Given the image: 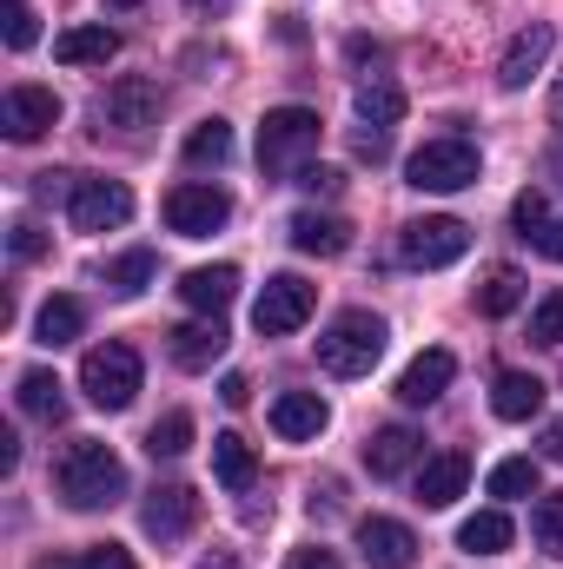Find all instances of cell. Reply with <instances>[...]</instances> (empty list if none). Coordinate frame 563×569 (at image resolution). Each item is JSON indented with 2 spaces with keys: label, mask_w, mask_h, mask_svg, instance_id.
<instances>
[{
  "label": "cell",
  "mask_w": 563,
  "mask_h": 569,
  "mask_svg": "<svg viewBox=\"0 0 563 569\" xmlns=\"http://www.w3.org/2000/svg\"><path fill=\"white\" fill-rule=\"evenodd\" d=\"M53 483H60V497H67L73 510H113V503L127 497V463H120L113 443L73 437V443L60 450V463H53Z\"/></svg>",
  "instance_id": "cell-1"
},
{
  "label": "cell",
  "mask_w": 563,
  "mask_h": 569,
  "mask_svg": "<svg viewBox=\"0 0 563 569\" xmlns=\"http://www.w3.org/2000/svg\"><path fill=\"white\" fill-rule=\"evenodd\" d=\"M378 358H385V318H372V311H338L318 331V365L332 378H365Z\"/></svg>",
  "instance_id": "cell-2"
},
{
  "label": "cell",
  "mask_w": 563,
  "mask_h": 569,
  "mask_svg": "<svg viewBox=\"0 0 563 569\" xmlns=\"http://www.w3.org/2000/svg\"><path fill=\"white\" fill-rule=\"evenodd\" d=\"M80 391L100 405V411H127L140 398V351L134 345H93L87 365H80Z\"/></svg>",
  "instance_id": "cell-3"
},
{
  "label": "cell",
  "mask_w": 563,
  "mask_h": 569,
  "mask_svg": "<svg viewBox=\"0 0 563 569\" xmlns=\"http://www.w3.org/2000/svg\"><path fill=\"white\" fill-rule=\"evenodd\" d=\"M318 113L312 107H279V113H266V127H259V166L266 172H298L312 152H318Z\"/></svg>",
  "instance_id": "cell-4"
},
{
  "label": "cell",
  "mask_w": 563,
  "mask_h": 569,
  "mask_svg": "<svg viewBox=\"0 0 563 569\" xmlns=\"http://www.w3.org/2000/svg\"><path fill=\"white\" fill-rule=\"evenodd\" d=\"M477 146L471 140H424L418 152H412V186L418 192H464V186H477Z\"/></svg>",
  "instance_id": "cell-5"
},
{
  "label": "cell",
  "mask_w": 563,
  "mask_h": 569,
  "mask_svg": "<svg viewBox=\"0 0 563 569\" xmlns=\"http://www.w3.org/2000/svg\"><path fill=\"white\" fill-rule=\"evenodd\" d=\"M471 252V226L464 219H412L398 232V259L418 266V272H437V266H457Z\"/></svg>",
  "instance_id": "cell-6"
},
{
  "label": "cell",
  "mask_w": 563,
  "mask_h": 569,
  "mask_svg": "<svg viewBox=\"0 0 563 569\" xmlns=\"http://www.w3.org/2000/svg\"><path fill=\"white\" fill-rule=\"evenodd\" d=\"M166 226L179 232V239H213L226 219H233V199L219 192V186H199V179H186V186H172L166 192Z\"/></svg>",
  "instance_id": "cell-7"
},
{
  "label": "cell",
  "mask_w": 563,
  "mask_h": 569,
  "mask_svg": "<svg viewBox=\"0 0 563 569\" xmlns=\"http://www.w3.org/2000/svg\"><path fill=\"white\" fill-rule=\"evenodd\" d=\"M312 305H318V284H305L298 272H279V279H266V291H259L253 325H259L266 338H285V331H298V325L312 318Z\"/></svg>",
  "instance_id": "cell-8"
},
{
  "label": "cell",
  "mask_w": 563,
  "mask_h": 569,
  "mask_svg": "<svg viewBox=\"0 0 563 569\" xmlns=\"http://www.w3.org/2000/svg\"><path fill=\"white\" fill-rule=\"evenodd\" d=\"M67 219H73V232H113L134 219V192L120 179H80L67 199Z\"/></svg>",
  "instance_id": "cell-9"
},
{
  "label": "cell",
  "mask_w": 563,
  "mask_h": 569,
  "mask_svg": "<svg viewBox=\"0 0 563 569\" xmlns=\"http://www.w3.org/2000/svg\"><path fill=\"white\" fill-rule=\"evenodd\" d=\"M0 127H7V140L27 146L40 140L47 127H60V100H53V87H7V100H0Z\"/></svg>",
  "instance_id": "cell-10"
},
{
  "label": "cell",
  "mask_w": 563,
  "mask_h": 569,
  "mask_svg": "<svg viewBox=\"0 0 563 569\" xmlns=\"http://www.w3.org/2000/svg\"><path fill=\"white\" fill-rule=\"evenodd\" d=\"M100 120H107V127H120V133H146V127L159 120V80H146V73L113 80V87H107V100H100Z\"/></svg>",
  "instance_id": "cell-11"
},
{
  "label": "cell",
  "mask_w": 563,
  "mask_h": 569,
  "mask_svg": "<svg viewBox=\"0 0 563 569\" xmlns=\"http://www.w3.org/2000/svg\"><path fill=\"white\" fill-rule=\"evenodd\" d=\"M192 523H199V497H192L186 483H159V490L146 497V510H140V530L152 537V543H179Z\"/></svg>",
  "instance_id": "cell-12"
},
{
  "label": "cell",
  "mask_w": 563,
  "mask_h": 569,
  "mask_svg": "<svg viewBox=\"0 0 563 569\" xmlns=\"http://www.w3.org/2000/svg\"><path fill=\"white\" fill-rule=\"evenodd\" d=\"M358 557L372 569H412L418 563V537L398 517H365L358 523Z\"/></svg>",
  "instance_id": "cell-13"
},
{
  "label": "cell",
  "mask_w": 563,
  "mask_h": 569,
  "mask_svg": "<svg viewBox=\"0 0 563 569\" xmlns=\"http://www.w3.org/2000/svg\"><path fill=\"white\" fill-rule=\"evenodd\" d=\"M551 47H557V33L544 27V20H531L511 47H504V60H497V87L504 93H517V87H531V73H544V60H551Z\"/></svg>",
  "instance_id": "cell-14"
},
{
  "label": "cell",
  "mask_w": 563,
  "mask_h": 569,
  "mask_svg": "<svg viewBox=\"0 0 563 569\" xmlns=\"http://www.w3.org/2000/svg\"><path fill=\"white\" fill-rule=\"evenodd\" d=\"M226 345H233V338H226V325H219V318L179 325V331L166 338V351H172V365H179V371H213V365L226 358Z\"/></svg>",
  "instance_id": "cell-15"
},
{
  "label": "cell",
  "mask_w": 563,
  "mask_h": 569,
  "mask_svg": "<svg viewBox=\"0 0 563 569\" xmlns=\"http://www.w3.org/2000/svg\"><path fill=\"white\" fill-rule=\"evenodd\" d=\"M451 378H457V358H451V351H418V358L405 365V378H398V398H405L412 411H424V405L444 398Z\"/></svg>",
  "instance_id": "cell-16"
},
{
  "label": "cell",
  "mask_w": 563,
  "mask_h": 569,
  "mask_svg": "<svg viewBox=\"0 0 563 569\" xmlns=\"http://www.w3.org/2000/svg\"><path fill=\"white\" fill-rule=\"evenodd\" d=\"M464 483H471V457L464 450H444V457H431L418 470V503L424 510H451L464 497Z\"/></svg>",
  "instance_id": "cell-17"
},
{
  "label": "cell",
  "mask_w": 563,
  "mask_h": 569,
  "mask_svg": "<svg viewBox=\"0 0 563 569\" xmlns=\"http://www.w3.org/2000/svg\"><path fill=\"white\" fill-rule=\"evenodd\" d=\"M120 53V33L107 27V20H93V27H67L60 40H53V60L60 67H107Z\"/></svg>",
  "instance_id": "cell-18"
},
{
  "label": "cell",
  "mask_w": 563,
  "mask_h": 569,
  "mask_svg": "<svg viewBox=\"0 0 563 569\" xmlns=\"http://www.w3.org/2000/svg\"><path fill=\"white\" fill-rule=\"evenodd\" d=\"M418 457H424V437L405 430V425H385L372 443H365V470H372V477H405Z\"/></svg>",
  "instance_id": "cell-19"
},
{
  "label": "cell",
  "mask_w": 563,
  "mask_h": 569,
  "mask_svg": "<svg viewBox=\"0 0 563 569\" xmlns=\"http://www.w3.org/2000/svg\"><path fill=\"white\" fill-rule=\"evenodd\" d=\"M325 425H332V411H325L318 391H285V398H273V430H279L285 443H305V437H318Z\"/></svg>",
  "instance_id": "cell-20"
},
{
  "label": "cell",
  "mask_w": 563,
  "mask_h": 569,
  "mask_svg": "<svg viewBox=\"0 0 563 569\" xmlns=\"http://www.w3.org/2000/svg\"><path fill=\"white\" fill-rule=\"evenodd\" d=\"M179 298H186L192 311L219 318V311L239 298V266H199V272H186V279H179Z\"/></svg>",
  "instance_id": "cell-21"
},
{
  "label": "cell",
  "mask_w": 563,
  "mask_h": 569,
  "mask_svg": "<svg viewBox=\"0 0 563 569\" xmlns=\"http://www.w3.org/2000/svg\"><path fill=\"white\" fill-rule=\"evenodd\" d=\"M292 246L298 252H312V259H338L345 246H352V226L345 219H332V212H292Z\"/></svg>",
  "instance_id": "cell-22"
},
{
  "label": "cell",
  "mask_w": 563,
  "mask_h": 569,
  "mask_svg": "<svg viewBox=\"0 0 563 569\" xmlns=\"http://www.w3.org/2000/svg\"><path fill=\"white\" fill-rule=\"evenodd\" d=\"M352 107H358V120H365V127L392 133V127L405 120V87H398V80H385V73H372V80H358Z\"/></svg>",
  "instance_id": "cell-23"
},
{
  "label": "cell",
  "mask_w": 563,
  "mask_h": 569,
  "mask_svg": "<svg viewBox=\"0 0 563 569\" xmlns=\"http://www.w3.org/2000/svg\"><path fill=\"white\" fill-rule=\"evenodd\" d=\"M491 411H497L504 425H524V418H537V411H544V378H531V371H497Z\"/></svg>",
  "instance_id": "cell-24"
},
{
  "label": "cell",
  "mask_w": 563,
  "mask_h": 569,
  "mask_svg": "<svg viewBox=\"0 0 563 569\" xmlns=\"http://www.w3.org/2000/svg\"><path fill=\"white\" fill-rule=\"evenodd\" d=\"M511 537H517V530H511V517H504V510H477V517H464V523H457V550H464V557H504V550H511Z\"/></svg>",
  "instance_id": "cell-25"
},
{
  "label": "cell",
  "mask_w": 563,
  "mask_h": 569,
  "mask_svg": "<svg viewBox=\"0 0 563 569\" xmlns=\"http://www.w3.org/2000/svg\"><path fill=\"white\" fill-rule=\"evenodd\" d=\"M13 398H20V411L40 418V425H60V418H67V385H60L53 371H27Z\"/></svg>",
  "instance_id": "cell-26"
},
{
  "label": "cell",
  "mask_w": 563,
  "mask_h": 569,
  "mask_svg": "<svg viewBox=\"0 0 563 569\" xmlns=\"http://www.w3.org/2000/svg\"><path fill=\"white\" fill-rule=\"evenodd\" d=\"M517 305H524V272L517 266H491L484 284H477V311L484 318H511Z\"/></svg>",
  "instance_id": "cell-27"
},
{
  "label": "cell",
  "mask_w": 563,
  "mask_h": 569,
  "mask_svg": "<svg viewBox=\"0 0 563 569\" xmlns=\"http://www.w3.org/2000/svg\"><path fill=\"white\" fill-rule=\"evenodd\" d=\"M213 470H219V483H226V490H246V483H253V470H259V457H253V443H246V437H233V430H226V437H213Z\"/></svg>",
  "instance_id": "cell-28"
},
{
  "label": "cell",
  "mask_w": 563,
  "mask_h": 569,
  "mask_svg": "<svg viewBox=\"0 0 563 569\" xmlns=\"http://www.w3.org/2000/svg\"><path fill=\"white\" fill-rule=\"evenodd\" d=\"M80 325H87L80 298H47V305H40V318H33L40 345H73V338H80Z\"/></svg>",
  "instance_id": "cell-29"
},
{
  "label": "cell",
  "mask_w": 563,
  "mask_h": 569,
  "mask_svg": "<svg viewBox=\"0 0 563 569\" xmlns=\"http://www.w3.org/2000/svg\"><path fill=\"white\" fill-rule=\"evenodd\" d=\"M233 159V127L226 120H199L186 133V166H226Z\"/></svg>",
  "instance_id": "cell-30"
},
{
  "label": "cell",
  "mask_w": 563,
  "mask_h": 569,
  "mask_svg": "<svg viewBox=\"0 0 563 569\" xmlns=\"http://www.w3.org/2000/svg\"><path fill=\"white\" fill-rule=\"evenodd\" d=\"M511 226H517V239H531V246H537V239L551 232V199H544L537 186H531V192H517V199H511Z\"/></svg>",
  "instance_id": "cell-31"
},
{
  "label": "cell",
  "mask_w": 563,
  "mask_h": 569,
  "mask_svg": "<svg viewBox=\"0 0 563 569\" xmlns=\"http://www.w3.org/2000/svg\"><path fill=\"white\" fill-rule=\"evenodd\" d=\"M491 497H537V457H504L491 470Z\"/></svg>",
  "instance_id": "cell-32"
},
{
  "label": "cell",
  "mask_w": 563,
  "mask_h": 569,
  "mask_svg": "<svg viewBox=\"0 0 563 569\" xmlns=\"http://www.w3.org/2000/svg\"><path fill=\"white\" fill-rule=\"evenodd\" d=\"M146 450H152V457H186V450H192V418H186V411H166L159 425L146 430Z\"/></svg>",
  "instance_id": "cell-33"
},
{
  "label": "cell",
  "mask_w": 563,
  "mask_h": 569,
  "mask_svg": "<svg viewBox=\"0 0 563 569\" xmlns=\"http://www.w3.org/2000/svg\"><path fill=\"white\" fill-rule=\"evenodd\" d=\"M531 537H537V550H557L563 557V497H537V510H531Z\"/></svg>",
  "instance_id": "cell-34"
},
{
  "label": "cell",
  "mask_w": 563,
  "mask_h": 569,
  "mask_svg": "<svg viewBox=\"0 0 563 569\" xmlns=\"http://www.w3.org/2000/svg\"><path fill=\"white\" fill-rule=\"evenodd\" d=\"M107 284L127 291V298L146 291V284H152V252H127V259H113V266H107Z\"/></svg>",
  "instance_id": "cell-35"
},
{
  "label": "cell",
  "mask_w": 563,
  "mask_h": 569,
  "mask_svg": "<svg viewBox=\"0 0 563 569\" xmlns=\"http://www.w3.org/2000/svg\"><path fill=\"white\" fill-rule=\"evenodd\" d=\"M531 338H537V345H563V284L531 311Z\"/></svg>",
  "instance_id": "cell-36"
},
{
  "label": "cell",
  "mask_w": 563,
  "mask_h": 569,
  "mask_svg": "<svg viewBox=\"0 0 563 569\" xmlns=\"http://www.w3.org/2000/svg\"><path fill=\"white\" fill-rule=\"evenodd\" d=\"M0 20H7V47H13V53H27V47H33V33H40V27H33V7H27V0H7V7H0Z\"/></svg>",
  "instance_id": "cell-37"
},
{
  "label": "cell",
  "mask_w": 563,
  "mask_h": 569,
  "mask_svg": "<svg viewBox=\"0 0 563 569\" xmlns=\"http://www.w3.org/2000/svg\"><path fill=\"white\" fill-rule=\"evenodd\" d=\"M7 252H13V259H20V266H27V259H40V252H47V232H40V226H27V219H20V226H13V232H7Z\"/></svg>",
  "instance_id": "cell-38"
},
{
  "label": "cell",
  "mask_w": 563,
  "mask_h": 569,
  "mask_svg": "<svg viewBox=\"0 0 563 569\" xmlns=\"http://www.w3.org/2000/svg\"><path fill=\"white\" fill-rule=\"evenodd\" d=\"M298 186H305L312 199H332V192L345 186V172H332V166H298Z\"/></svg>",
  "instance_id": "cell-39"
},
{
  "label": "cell",
  "mask_w": 563,
  "mask_h": 569,
  "mask_svg": "<svg viewBox=\"0 0 563 569\" xmlns=\"http://www.w3.org/2000/svg\"><path fill=\"white\" fill-rule=\"evenodd\" d=\"M80 569H140V563H134V550H120V543H93V550L80 557Z\"/></svg>",
  "instance_id": "cell-40"
},
{
  "label": "cell",
  "mask_w": 563,
  "mask_h": 569,
  "mask_svg": "<svg viewBox=\"0 0 563 569\" xmlns=\"http://www.w3.org/2000/svg\"><path fill=\"white\" fill-rule=\"evenodd\" d=\"M352 146H358V159H372V166H378V159H385V146H392V140H385L378 127H365V133H358Z\"/></svg>",
  "instance_id": "cell-41"
},
{
  "label": "cell",
  "mask_w": 563,
  "mask_h": 569,
  "mask_svg": "<svg viewBox=\"0 0 563 569\" xmlns=\"http://www.w3.org/2000/svg\"><path fill=\"white\" fill-rule=\"evenodd\" d=\"M285 569H338V557H332V550H298Z\"/></svg>",
  "instance_id": "cell-42"
},
{
  "label": "cell",
  "mask_w": 563,
  "mask_h": 569,
  "mask_svg": "<svg viewBox=\"0 0 563 569\" xmlns=\"http://www.w3.org/2000/svg\"><path fill=\"white\" fill-rule=\"evenodd\" d=\"M219 398H226V405H246V398H253V385H246V378H239V371H233V378H226V385H219Z\"/></svg>",
  "instance_id": "cell-43"
},
{
  "label": "cell",
  "mask_w": 563,
  "mask_h": 569,
  "mask_svg": "<svg viewBox=\"0 0 563 569\" xmlns=\"http://www.w3.org/2000/svg\"><path fill=\"white\" fill-rule=\"evenodd\" d=\"M537 252H544V259H557V266H563V219L551 226V232H544V239H537Z\"/></svg>",
  "instance_id": "cell-44"
},
{
  "label": "cell",
  "mask_w": 563,
  "mask_h": 569,
  "mask_svg": "<svg viewBox=\"0 0 563 569\" xmlns=\"http://www.w3.org/2000/svg\"><path fill=\"white\" fill-rule=\"evenodd\" d=\"M544 457L563 463V418H557V425H544Z\"/></svg>",
  "instance_id": "cell-45"
},
{
  "label": "cell",
  "mask_w": 563,
  "mask_h": 569,
  "mask_svg": "<svg viewBox=\"0 0 563 569\" xmlns=\"http://www.w3.org/2000/svg\"><path fill=\"white\" fill-rule=\"evenodd\" d=\"M20 463V437L13 430H0V470H13Z\"/></svg>",
  "instance_id": "cell-46"
},
{
  "label": "cell",
  "mask_w": 563,
  "mask_h": 569,
  "mask_svg": "<svg viewBox=\"0 0 563 569\" xmlns=\"http://www.w3.org/2000/svg\"><path fill=\"white\" fill-rule=\"evenodd\" d=\"M40 569H80V557H47Z\"/></svg>",
  "instance_id": "cell-47"
},
{
  "label": "cell",
  "mask_w": 563,
  "mask_h": 569,
  "mask_svg": "<svg viewBox=\"0 0 563 569\" xmlns=\"http://www.w3.org/2000/svg\"><path fill=\"white\" fill-rule=\"evenodd\" d=\"M551 120L563 127V80H557V93H551Z\"/></svg>",
  "instance_id": "cell-48"
},
{
  "label": "cell",
  "mask_w": 563,
  "mask_h": 569,
  "mask_svg": "<svg viewBox=\"0 0 563 569\" xmlns=\"http://www.w3.org/2000/svg\"><path fill=\"white\" fill-rule=\"evenodd\" d=\"M107 7H146V0H107Z\"/></svg>",
  "instance_id": "cell-49"
},
{
  "label": "cell",
  "mask_w": 563,
  "mask_h": 569,
  "mask_svg": "<svg viewBox=\"0 0 563 569\" xmlns=\"http://www.w3.org/2000/svg\"><path fill=\"white\" fill-rule=\"evenodd\" d=\"M199 7H219V0H199Z\"/></svg>",
  "instance_id": "cell-50"
}]
</instances>
